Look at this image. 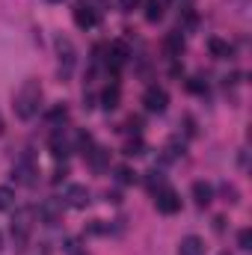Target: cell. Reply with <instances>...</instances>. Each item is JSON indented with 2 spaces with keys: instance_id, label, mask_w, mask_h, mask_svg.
<instances>
[{
  "instance_id": "1",
  "label": "cell",
  "mask_w": 252,
  "mask_h": 255,
  "mask_svg": "<svg viewBox=\"0 0 252 255\" xmlns=\"http://www.w3.org/2000/svg\"><path fill=\"white\" fill-rule=\"evenodd\" d=\"M39 104H42V83L39 80H24L21 89L15 92V116L18 119H33L39 113Z\"/></svg>"
},
{
  "instance_id": "2",
  "label": "cell",
  "mask_w": 252,
  "mask_h": 255,
  "mask_svg": "<svg viewBox=\"0 0 252 255\" xmlns=\"http://www.w3.org/2000/svg\"><path fill=\"white\" fill-rule=\"evenodd\" d=\"M33 220H36V211L33 208H18L15 217H12V241L18 250H24L30 244V235H33Z\"/></svg>"
},
{
  "instance_id": "3",
  "label": "cell",
  "mask_w": 252,
  "mask_h": 255,
  "mask_svg": "<svg viewBox=\"0 0 252 255\" xmlns=\"http://www.w3.org/2000/svg\"><path fill=\"white\" fill-rule=\"evenodd\" d=\"M12 178H15L18 184H24V187H33V184L39 181V163H36V157H33L30 151H24V154L12 163Z\"/></svg>"
},
{
  "instance_id": "4",
  "label": "cell",
  "mask_w": 252,
  "mask_h": 255,
  "mask_svg": "<svg viewBox=\"0 0 252 255\" xmlns=\"http://www.w3.org/2000/svg\"><path fill=\"white\" fill-rule=\"evenodd\" d=\"M154 208H157L160 214L172 217V214H178V211H181V196L172 190L169 184H163L160 190H154Z\"/></svg>"
},
{
  "instance_id": "5",
  "label": "cell",
  "mask_w": 252,
  "mask_h": 255,
  "mask_svg": "<svg viewBox=\"0 0 252 255\" xmlns=\"http://www.w3.org/2000/svg\"><path fill=\"white\" fill-rule=\"evenodd\" d=\"M57 54H60V77L68 80L71 71H74V65H77V51H74L71 39H65V36L57 39Z\"/></svg>"
},
{
  "instance_id": "6",
  "label": "cell",
  "mask_w": 252,
  "mask_h": 255,
  "mask_svg": "<svg viewBox=\"0 0 252 255\" xmlns=\"http://www.w3.org/2000/svg\"><path fill=\"white\" fill-rule=\"evenodd\" d=\"M63 211H65L63 199H57V196L42 199V205H39V220H42L45 226H57V223H63Z\"/></svg>"
},
{
  "instance_id": "7",
  "label": "cell",
  "mask_w": 252,
  "mask_h": 255,
  "mask_svg": "<svg viewBox=\"0 0 252 255\" xmlns=\"http://www.w3.org/2000/svg\"><path fill=\"white\" fill-rule=\"evenodd\" d=\"M142 104H145L148 113H163V110L169 107V95H166L163 86H148V89L142 92Z\"/></svg>"
},
{
  "instance_id": "8",
  "label": "cell",
  "mask_w": 252,
  "mask_h": 255,
  "mask_svg": "<svg viewBox=\"0 0 252 255\" xmlns=\"http://www.w3.org/2000/svg\"><path fill=\"white\" fill-rule=\"evenodd\" d=\"M63 202L68 205V208H86V205L92 202V193H89L86 184H68V187H65Z\"/></svg>"
},
{
  "instance_id": "9",
  "label": "cell",
  "mask_w": 252,
  "mask_h": 255,
  "mask_svg": "<svg viewBox=\"0 0 252 255\" xmlns=\"http://www.w3.org/2000/svg\"><path fill=\"white\" fill-rule=\"evenodd\" d=\"M71 18H74V24H77L80 30H92V27L98 24V12H95V6H89V3H77V6L71 9Z\"/></svg>"
},
{
  "instance_id": "10",
  "label": "cell",
  "mask_w": 252,
  "mask_h": 255,
  "mask_svg": "<svg viewBox=\"0 0 252 255\" xmlns=\"http://www.w3.org/2000/svg\"><path fill=\"white\" fill-rule=\"evenodd\" d=\"M48 148H51V154L60 160V157H68L71 151H74V145H71V139H68V133H65L63 128H57L54 133H51V142H48Z\"/></svg>"
},
{
  "instance_id": "11",
  "label": "cell",
  "mask_w": 252,
  "mask_h": 255,
  "mask_svg": "<svg viewBox=\"0 0 252 255\" xmlns=\"http://www.w3.org/2000/svg\"><path fill=\"white\" fill-rule=\"evenodd\" d=\"M163 51H166V57H172V60H178V57L184 54V36H181L178 30H172V33H166V39H163Z\"/></svg>"
},
{
  "instance_id": "12",
  "label": "cell",
  "mask_w": 252,
  "mask_h": 255,
  "mask_svg": "<svg viewBox=\"0 0 252 255\" xmlns=\"http://www.w3.org/2000/svg\"><path fill=\"white\" fill-rule=\"evenodd\" d=\"M83 157H86V163H89L95 172H101V169L107 166V160H110V151H107V148H101V145H92Z\"/></svg>"
},
{
  "instance_id": "13",
  "label": "cell",
  "mask_w": 252,
  "mask_h": 255,
  "mask_svg": "<svg viewBox=\"0 0 252 255\" xmlns=\"http://www.w3.org/2000/svg\"><path fill=\"white\" fill-rule=\"evenodd\" d=\"M178 255H205V241L199 235H187L178 244Z\"/></svg>"
},
{
  "instance_id": "14",
  "label": "cell",
  "mask_w": 252,
  "mask_h": 255,
  "mask_svg": "<svg viewBox=\"0 0 252 255\" xmlns=\"http://www.w3.org/2000/svg\"><path fill=\"white\" fill-rule=\"evenodd\" d=\"M193 199H196L199 208H208V205L214 202V187H211L208 181H196V184H193Z\"/></svg>"
},
{
  "instance_id": "15",
  "label": "cell",
  "mask_w": 252,
  "mask_h": 255,
  "mask_svg": "<svg viewBox=\"0 0 252 255\" xmlns=\"http://www.w3.org/2000/svg\"><path fill=\"white\" fill-rule=\"evenodd\" d=\"M127 57H130V51H127L125 42H113V45H110V65H113V71L122 68V65L127 63Z\"/></svg>"
},
{
  "instance_id": "16",
  "label": "cell",
  "mask_w": 252,
  "mask_h": 255,
  "mask_svg": "<svg viewBox=\"0 0 252 255\" xmlns=\"http://www.w3.org/2000/svg\"><path fill=\"white\" fill-rule=\"evenodd\" d=\"M208 51H211L217 60H229V57H232V45H229L226 39H220V36H211V39H208Z\"/></svg>"
},
{
  "instance_id": "17",
  "label": "cell",
  "mask_w": 252,
  "mask_h": 255,
  "mask_svg": "<svg viewBox=\"0 0 252 255\" xmlns=\"http://www.w3.org/2000/svg\"><path fill=\"white\" fill-rule=\"evenodd\" d=\"M119 98H122V92H119V86L113 83V86H107V89L101 92V107H104V110H116V107H119Z\"/></svg>"
},
{
  "instance_id": "18",
  "label": "cell",
  "mask_w": 252,
  "mask_h": 255,
  "mask_svg": "<svg viewBox=\"0 0 252 255\" xmlns=\"http://www.w3.org/2000/svg\"><path fill=\"white\" fill-rule=\"evenodd\" d=\"M163 18V0H145V21H160Z\"/></svg>"
},
{
  "instance_id": "19",
  "label": "cell",
  "mask_w": 252,
  "mask_h": 255,
  "mask_svg": "<svg viewBox=\"0 0 252 255\" xmlns=\"http://www.w3.org/2000/svg\"><path fill=\"white\" fill-rule=\"evenodd\" d=\"M65 116H68V107H65V104H54V107L45 113V119L57 128H60V122H65Z\"/></svg>"
},
{
  "instance_id": "20",
  "label": "cell",
  "mask_w": 252,
  "mask_h": 255,
  "mask_svg": "<svg viewBox=\"0 0 252 255\" xmlns=\"http://www.w3.org/2000/svg\"><path fill=\"white\" fill-rule=\"evenodd\" d=\"M145 184H148V190H151V193L160 190V187L166 184V175H163V172H157V169H151V172H148V178H145Z\"/></svg>"
},
{
  "instance_id": "21",
  "label": "cell",
  "mask_w": 252,
  "mask_h": 255,
  "mask_svg": "<svg viewBox=\"0 0 252 255\" xmlns=\"http://www.w3.org/2000/svg\"><path fill=\"white\" fill-rule=\"evenodd\" d=\"M116 181L119 184H133L136 181V172L130 166H116Z\"/></svg>"
},
{
  "instance_id": "22",
  "label": "cell",
  "mask_w": 252,
  "mask_h": 255,
  "mask_svg": "<svg viewBox=\"0 0 252 255\" xmlns=\"http://www.w3.org/2000/svg\"><path fill=\"white\" fill-rule=\"evenodd\" d=\"M122 151H125L127 157H136V154H142V151H145V145H142V139L136 136V139H130V142H125V148H122Z\"/></svg>"
},
{
  "instance_id": "23",
  "label": "cell",
  "mask_w": 252,
  "mask_h": 255,
  "mask_svg": "<svg viewBox=\"0 0 252 255\" xmlns=\"http://www.w3.org/2000/svg\"><path fill=\"white\" fill-rule=\"evenodd\" d=\"M181 154H184V142L169 139V142H166V157H169V160H175V157H181Z\"/></svg>"
},
{
  "instance_id": "24",
  "label": "cell",
  "mask_w": 252,
  "mask_h": 255,
  "mask_svg": "<svg viewBox=\"0 0 252 255\" xmlns=\"http://www.w3.org/2000/svg\"><path fill=\"white\" fill-rule=\"evenodd\" d=\"M12 205H15V193L9 190V187H0V211H6Z\"/></svg>"
},
{
  "instance_id": "25",
  "label": "cell",
  "mask_w": 252,
  "mask_h": 255,
  "mask_svg": "<svg viewBox=\"0 0 252 255\" xmlns=\"http://www.w3.org/2000/svg\"><path fill=\"white\" fill-rule=\"evenodd\" d=\"M238 247L241 250H252V232L250 229H241L238 232Z\"/></svg>"
},
{
  "instance_id": "26",
  "label": "cell",
  "mask_w": 252,
  "mask_h": 255,
  "mask_svg": "<svg viewBox=\"0 0 252 255\" xmlns=\"http://www.w3.org/2000/svg\"><path fill=\"white\" fill-rule=\"evenodd\" d=\"M187 89H190V92H205V83H202V77H190V80H187Z\"/></svg>"
},
{
  "instance_id": "27",
  "label": "cell",
  "mask_w": 252,
  "mask_h": 255,
  "mask_svg": "<svg viewBox=\"0 0 252 255\" xmlns=\"http://www.w3.org/2000/svg\"><path fill=\"white\" fill-rule=\"evenodd\" d=\"M65 175H68V166L63 163V166H57V172H54V181H63Z\"/></svg>"
},
{
  "instance_id": "28",
  "label": "cell",
  "mask_w": 252,
  "mask_h": 255,
  "mask_svg": "<svg viewBox=\"0 0 252 255\" xmlns=\"http://www.w3.org/2000/svg\"><path fill=\"white\" fill-rule=\"evenodd\" d=\"M119 3H122V9H125V12H130V9H136V3H139V0H119Z\"/></svg>"
},
{
  "instance_id": "29",
  "label": "cell",
  "mask_w": 252,
  "mask_h": 255,
  "mask_svg": "<svg viewBox=\"0 0 252 255\" xmlns=\"http://www.w3.org/2000/svg\"><path fill=\"white\" fill-rule=\"evenodd\" d=\"M0 133H3V116H0Z\"/></svg>"
},
{
  "instance_id": "30",
  "label": "cell",
  "mask_w": 252,
  "mask_h": 255,
  "mask_svg": "<svg viewBox=\"0 0 252 255\" xmlns=\"http://www.w3.org/2000/svg\"><path fill=\"white\" fill-rule=\"evenodd\" d=\"M48 3H63V0H48Z\"/></svg>"
}]
</instances>
